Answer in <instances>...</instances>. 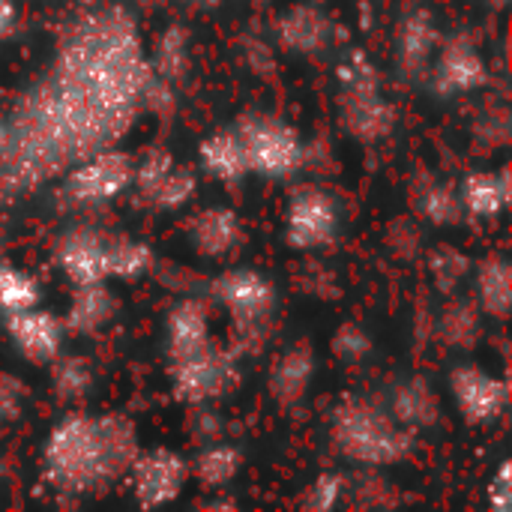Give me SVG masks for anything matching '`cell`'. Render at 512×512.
I'll use <instances>...</instances> for the list:
<instances>
[{
  "label": "cell",
  "instance_id": "cell-22",
  "mask_svg": "<svg viewBox=\"0 0 512 512\" xmlns=\"http://www.w3.org/2000/svg\"><path fill=\"white\" fill-rule=\"evenodd\" d=\"M156 264L153 246L129 237V234H108L105 237V267H108V279H120V282H135L141 276H147Z\"/></svg>",
  "mask_w": 512,
  "mask_h": 512
},
{
  "label": "cell",
  "instance_id": "cell-25",
  "mask_svg": "<svg viewBox=\"0 0 512 512\" xmlns=\"http://www.w3.org/2000/svg\"><path fill=\"white\" fill-rule=\"evenodd\" d=\"M240 468H243V453L234 444H213V447H204L189 462V477H195L210 492H222L225 486L234 483Z\"/></svg>",
  "mask_w": 512,
  "mask_h": 512
},
{
  "label": "cell",
  "instance_id": "cell-11",
  "mask_svg": "<svg viewBox=\"0 0 512 512\" xmlns=\"http://www.w3.org/2000/svg\"><path fill=\"white\" fill-rule=\"evenodd\" d=\"M450 393L468 426H492L510 402V384L480 366L453 369Z\"/></svg>",
  "mask_w": 512,
  "mask_h": 512
},
{
  "label": "cell",
  "instance_id": "cell-6",
  "mask_svg": "<svg viewBox=\"0 0 512 512\" xmlns=\"http://www.w3.org/2000/svg\"><path fill=\"white\" fill-rule=\"evenodd\" d=\"M132 186L138 189L141 201H147L153 210L171 213L186 207L198 192V174L189 165L174 162V156L162 147H153L144 153L141 162H135Z\"/></svg>",
  "mask_w": 512,
  "mask_h": 512
},
{
  "label": "cell",
  "instance_id": "cell-12",
  "mask_svg": "<svg viewBox=\"0 0 512 512\" xmlns=\"http://www.w3.org/2000/svg\"><path fill=\"white\" fill-rule=\"evenodd\" d=\"M432 90L438 96H462L489 84V66L468 36H453L432 57Z\"/></svg>",
  "mask_w": 512,
  "mask_h": 512
},
{
  "label": "cell",
  "instance_id": "cell-34",
  "mask_svg": "<svg viewBox=\"0 0 512 512\" xmlns=\"http://www.w3.org/2000/svg\"><path fill=\"white\" fill-rule=\"evenodd\" d=\"M12 24H15V3L0 0V39L12 30Z\"/></svg>",
  "mask_w": 512,
  "mask_h": 512
},
{
  "label": "cell",
  "instance_id": "cell-10",
  "mask_svg": "<svg viewBox=\"0 0 512 512\" xmlns=\"http://www.w3.org/2000/svg\"><path fill=\"white\" fill-rule=\"evenodd\" d=\"M135 159L123 150H99L66 174V195L78 204H108L132 186Z\"/></svg>",
  "mask_w": 512,
  "mask_h": 512
},
{
  "label": "cell",
  "instance_id": "cell-18",
  "mask_svg": "<svg viewBox=\"0 0 512 512\" xmlns=\"http://www.w3.org/2000/svg\"><path fill=\"white\" fill-rule=\"evenodd\" d=\"M438 48V27L432 21L429 12H414L402 21L399 33H396V60L399 69L411 78L423 75L432 66Z\"/></svg>",
  "mask_w": 512,
  "mask_h": 512
},
{
  "label": "cell",
  "instance_id": "cell-21",
  "mask_svg": "<svg viewBox=\"0 0 512 512\" xmlns=\"http://www.w3.org/2000/svg\"><path fill=\"white\" fill-rule=\"evenodd\" d=\"M462 207L477 219H495L510 207V168L471 171L459 189Z\"/></svg>",
  "mask_w": 512,
  "mask_h": 512
},
{
  "label": "cell",
  "instance_id": "cell-13",
  "mask_svg": "<svg viewBox=\"0 0 512 512\" xmlns=\"http://www.w3.org/2000/svg\"><path fill=\"white\" fill-rule=\"evenodd\" d=\"M6 336L27 363L48 366L51 360L63 354L66 327H63V318L33 306L21 312H6Z\"/></svg>",
  "mask_w": 512,
  "mask_h": 512
},
{
  "label": "cell",
  "instance_id": "cell-8",
  "mask_svg": "<svg viewBox=\"0 0 512 512\" xmlns=\"http://www.w3.org/2000/svg\"><path fill=\"white\" fill-rule=\"evenodd\" d=\"M126 477L132 498L141 507H165L183 495L189 483V462L168 447H156L147 453H135Z\"/></svg>",
  "mask_w": 512,
  "mask_h": 512
},
{
  "label": "cell",
  "instance_id": "cell-36",
  "mask_svg": "<svg viewBox=\"0 0 512 512\" xmlns=\"http://www.w3.org/2000/svg\"><path fill=\"white\" fill-rule=\"evenodd\" d=\"M492 6H495V9H504V6H507V0H492Z\"/></svg>",
  "mask_w": 512,
  "mask_h": 512
},
{
  "label": "cell",
  "instance_id": "cell-26",
  "mask_svg": "<svg viewBox=\"0 0 512 512\" xmlns=\"http://www.w3.org/2000/svg\"><path fill=\"white\" fill-rule=\"evenodd\" d=\"M390 414L405 429H426L438 420V396L426 381H408L396 390L390 402Z\"/></svg>",
  "mask_w": 512,
  "mask_h": 512
},
{
  "label": "cell",
  "instance_id": "cell-32",
  "mask_svg": "<svg viewBox=\"0 0 512 512\" xmlns=\"http://www.w3.org/2000/svg\"><path fill=\"white\" fill-rule=\"evenodd\" d=\"M510 459H504L501 462V468H498V474L492 477V483H489V492H486V498H489V507L495 512H510L512 507V474H510Z\"/></svg>",
  "mask_w": 512,
  "mask_h": 512
},
{
  "label": "cell",
  "instance_id": "cell-16",
  "mask_svg": "<svg viewBox=\"0 0 512 512\" xmlns=\"http://www.w3.org/2000/svg\"><path fill=\"white\" fill-rule=\"evenodd\" d=\"M189 243L204 258H225L243 243V222L231 207H204L189 219Z\"/></svg>",
  "mask_w": 512,
  "mask_h": 512
},
{
  "label": "cell",
  "instance_id": "cell-35",
  "mask_svg": "<svg viewBox=\"0 0 512 512\" xmlns=\"http://www.w3.org/2000/svg\"><path fill=\"white\" fill-rule=\"evenodd\" d=\"M3 144H6V126H3V120H0V150H3Z\"/></svg>",
  "mask_w": 512,
  "mask_h": 512
},
{
  "label": "cell",
  "instance_id": "cell-17",
  "mask_svg": "<svg viewBox=\"0 0 512 512\" xmlns=\"http://www.w3.org/2000/svg\"><path fill=\"white\" fill-rule=\"evenodd\" d=\"M114 315H117V300L105 288V282L75 285V294L69 300L63 327L72 336H96L114 321Z\"/></svg>",
  "mask_w": 512,
  "mask_h": 512
},
{
  "label": "cell",
  "instance_id": "cell-29",
  "mask_svg": "<svg viewBox=\"0 0 512 512\" xmlns=\"http://www.w3.org/2000/svg\"><path fill=\"white\" fill-rule=\"evenodd\" d=\"M420 213L435 225H453L465 213L462 198L450 186H429L420 195Z\"/></svg>",
  "mask_w": 512,
  "mask_h": 512
},
{
  "label": "cell",
  "instance_id": "cell-7",
  "mask_svg": "<svg viewBox=\"0 0 512 512\" xmlns=\"http://www.w3.org/2000/svg\"><path fill=\"white\" fill-rule=\"evenodd\" d=\"M237 381V363L228 351H219L213 342L198 354L171 360V390L174 399L186 405H204L225 396Z\"/></svg>",
  "mask_w": 512,
  "mask_h": 512
},
{
  "label": "cell",
  "instance_id": "cell-2",
  "mask_svg": "<svg viewBox=\"0 0 512 512\" xmlns=\"http://www.w3.org/2000/svg\"><path fill=\"white\" fill-rule=\"evenodd\" d=\"M330 435L339 456L366 468L399 465L414 453L411 429H405L381 405L363 399H348L336 408Z\"/></svg>",
  "mask_w": 512,
  "mask_h": 512
},
{
  "label": "cell",
  "instance_id": "cell-15",
  "mask_svg": "<svg viewBox=\"0 0 512 512\" xmlns=\"http://www.w3.org/2000/svg\"><path fill=\"white\" fill-rule=\"evenodd\" d=\"M210 342L213 339H210V309H207V303L195 300V297H186V300L174 303V309L168 312V321H165L168 363L183 360L189 354H198Z\"/></svg>",
  "mask_w": 512,
  "mask_h": 512
},
{
  "label": "cell",
  "instance_id": "cell-4",
  "mask_svg": "<svg viewBox=\"0 0 512 512\" xmlns=\"http://www.w3.org/2000/svg\"><path fill=\"white\" fill-rule=\"evenodd\" d=\"M234 129L240 135L249 174L285 180L300 171L306 147L297 126H291L288 120L273 114H246L234 123Z\"/></svg>",
  "mask_w": 512,
  "mask_h": 512
},
{
  "label": "cell",
  "instance_id": "cell-9",
  "mask_svg": "<svg viewBox=\"0 0 512 512\" xmlns=\"http://www.w3.org/2000/svg\"><path fill=\"white\" fill-rule=\"evenodd\" d=\"M210 300L222 306L240 327H255L270 318L276 306V288L264 273L252 267H234L210 282Z\"/></svg>",
  "mask_w": 512,
  "mask_h": 512
},
{
  "label": "cell",
  "instance_id": "cell-3",
  "mask_svg": "<svg viewBox=\"0 0 512 512\" xmlns=\"http://www.w3.org/2000/svg\"><path fill=\"white\" fill-rule=\"evenodd\" d=\"M339 120L363 144L387 138L396 126V108L381 90L378 69L360 51L339 66Z\"/></svg>",
  "mask_w": 512,
  "mask_h": 512
},
{
  "label": "cell",
  "instance_id": "cell-5",
  "mask_svg": "<svg viewBox=\"0 0 512 512\" xmlns=\"http://www.w3.org/2000/svg\"><path fill=\"white\" fill-rule=\"evenodd\" d=\"M342 228L339 201L321 186H300L288 198L285 210V243L297 252L324 249Z\"/></svg>",
  "mask_w": 512,
  "mask_h": 512
},
{
  "label": "cell",
  "instance_id": "cell-23",
  "mask_svg": "<svg viewBox=\"0 0 512 512\" xmlns=\"http://www.w3.org/2000/svg\"><path fill=\"white\" fill-rule=\"evenodd\" d=\"M512 300V267L504 258H486L477 264V303L480 309L495 318L507 321Z\"/></svg>",
  "mask_w": 512,
  "mask_h": 512
},
{
  "label": "cell",
  "instance_id": "cell-20",
  "mask_svg": "<svg viewBox=\"0 0 512 512\" xmlns=\"http://www.w3.org/2000/svg\"><path fill=\"white\" fill-rule=\"evenodd\" d=\"M198 159H201L204 171L222 183H240L243 177H249L246 153H243V144H240V135L234 126L210 132L198 144Z\"/></svg>",
  "mask_w": 512,
  "mask_h": 512
},
{
  "label": "cell",
  "instance_id": "cell-24",
  "mask_svg": "<svg viewBox=\"0 0 512 512\" xmlns=\"http://www.w3.org/2000/svg\"><path fill=\"white\" fill-rule=\"evenodd\" d=\"M327 33H330L327 18L318 9H312V6H294L279 21L282 45L291 48V51H300V54H312V51L324 48L327 45Z\"/></svg>",
  "mask_w": 512,
  "mask_h": 512
},
{
  "label": "cell",
  "instance_id": "cell-27",
  "mask_svg": "<svg viewBox=\"0 0 512 512\" xmlns=\"http://www.w3.org/2000/svg\"><path fill=\"white\" fill-rule=\"evenodd\" d=\"M42 300V288L39 282L15 267L12 261H0V309L3 312H21V309H33Z\"/></svg>",
  "mask_w": 512,
  "mask_h": 512
},
{
  "label": "cell",
  "instance_id": "cell-28",
  "mask_svg": "<svg viewBox=\"0 0 512 512\" xmlns=\"http://www.w3.org/2000/svg\"><path fill=\"white\" fill-rule=\"evenodd\" d=\"M51 366V381L54 390L63 399H84L93 387V366L81 357H57L48 363Z\"/></svg>",
  "mask_w": 512,
  "mask_h": 512
},
{
  "label": "cell",
  "instance_id": "cell-30",
  "mask_svg": "<svg viewBox=\"0 0 512 512\" xmlns=\"http://www.w3.org/2000/svg\"><path fill=\"white\" fill-rule=\"evenodd\" d=\"M342 495H345V477L327 471V474L315 477V480L306 486V492H303V498H300V507L312 512H330L339 507Z\"/></svg>",
  "mask_w": 512,
  "mask_h": 512
},
{
  "label": "cell",
  "instance_id": "cell-33",
  "mask_svg": "<svg viewBox=\"0 0 512 512\" xmlns=\"http://www.w3.org/2000/svg\"><path fill=\"white\" fill-rule=\"evenodd\" d=\"M21 402H24V387L15 378L0 375V426L3 423H12L18 417Z\"/></svg>",
  "mask_w": 512,
  "mask_h": 512
},
{
  "label": "cell",
  "instance_id": "cell-1",
  "mask_svg": "<svg viewBox=\"0 0 512 512\" xmlns=\"http://www.w3.org/2000/svg\"><path fill=\"white\" fill-rule=\"evenodd\" d=\"M138 453L135 426L123 414H69L45 438L42 474L57 492L87 495L120 480Z\"/></svg>",
  "mask_w": 512,
  "mask_h": 512
},
{
  "label": "cell",
  "instance_id": "cell-31",
  "mask_svg": "<svg viewBox=\"0 0 512 512\" xmlns=\"http://www.w3.org/2000/svg\"><path fill=\"white\" fill-rule=\"evenodd\" d=\"M369 348H372V339L360 327H354V324L342 327L339 336L333 339V351L339 357H345V360H360L363 354H369Z\"/></svg>",
  "mask_w": 512,
  "mask_h": 512
},
{
  "label": "cell",
  "instance_id": "cell-19",
  "mask_svg": "<svg viewBox=\"0 0 512 512\" xmlns=\"http://www.w3.org/2000/svg\"><path fill=\"white\" fill-rule=\"evenodd\" d=\"M312 375H315V354L306 342L300 345H291L273 366L270 372V396L279 402V405H297L309 384H312Z\"/></svg>",
  "mask_w": 512,
  "mask_h": 512
},
{
  "label": "cell",
  "instance_id": "cell-14",
  "mask_svg": "<svg viewBox=\"0 0 512 512\" xmlns=\"http://www.w3.org/2000/svg\"><path fill=\"white\" fill-rule=\"evenodd\" d=\"M105 237L93 228H75L54 243V261L66 273L72 285H96L108 282L105 267Z\"/></svg>",
  "mask_w": 512,
  "mask_h": 512
}]
</instances>
